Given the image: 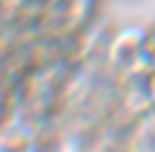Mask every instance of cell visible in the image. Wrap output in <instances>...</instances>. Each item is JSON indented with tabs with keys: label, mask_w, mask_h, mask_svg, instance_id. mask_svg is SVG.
<instances>
[{
	"label": "cell",
	"mask_w": 155,
	"mask_h": 152,
	"mask_svg": "<svg viewBox=\"0 0 155 152\" xmlns=\"http://www.w3.org/2000/svg\"><path fill=\"white\" fill-rule=\"evenodd\" d=\"M145 39H147V28H142V26H124L109 39V44H106V62L114 70V75H122L145 52Z\"/></svg>",
	"instance_id": "cell-1"
},
{
	"label": "cell",
	"mask_w": 155,
	"mask_h": 152,
	"mask_svg": "<svg viewBox=\"0 0 155 152\" xmlns=\"http://www.w3.org/2000/svg\"><path fill=\"white\" fill-rule=\"evenodd\" d=\"M153 28H155V26H153Z\"/></svg>",
	"instance_id": "cell-6"
},
{
	"label": "cell",
	"mask_w": 155,
	"mask_h": 152,
	"mask_svg": "<svg viewBox=\"0 0 155 152\" xmlns=\"http://www.w3.org/2000/svg\"><path fill=\"white\" fill-rule=\"evenodd\" d=\"M145 52H147V57L153 60V65H155V28H150V31H147V39H145Z\"/></svg>",
	"instance_id": "cell-4"
},
{
	"label": "cell",
	"mask_w": 155,
	"mask_h": 152,
	"mask_svg": "<svg viewBox=\"0 0 155 152\" xmlns=\"http://www.w3.org/2000/svg\"><path fill=\"white\" fill-rule=\"evenodd\" d=\"M0 8H3V0H0Z\"/></svg>",
	"instance_id": "cell-5"
},
{
	"label": "cell",
	"mask_w": 155,
	"mask_h": 152,
	"mask_svg": "<svg viewBox=\"0 0 155 152\" xmlns=\"http://www.w3.org/2000/svg\"><path fill=\"white\" fill-rule=\"evenodd\" d=\"M0 152H41L39 129L31 119L16 111L0 126Z\"/></svg>",
	"instance_id": "cell-2"
},
{
	"label": "cell",
	"mask_w": 155,
	"mask_h": 152,
	"mask_svg": "<svg viewBox=\"0 0 155 152\" xmlns=\"http://www.w3.org/2000/svg\"><path fill=\"white\" fill-rule=\"evenodd\" d=\"M153 111H155V108H153Z\"/></svg>",
	"instance_id": "cell-7"
},
{
	"label": "cell",
	"mask_w": 155,
	"mask_h": 152,
	"mask_svg": "<svg viewBox=\"0 0 155 152\" xmlns=\"http://www.w3.org/2000/svg\"><path fill=\"white\" fill-rule=\"evenodd\" d=\"M8 116H11V106H8V95H5V90L0 88V126L8 121Z\"/></svg>",
	"instance_id": "cell-3"
}]
</instances>
